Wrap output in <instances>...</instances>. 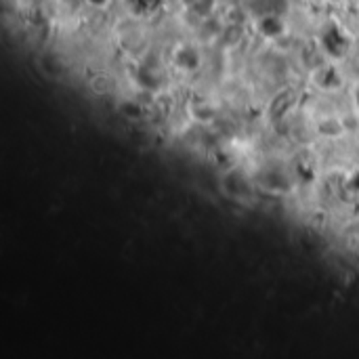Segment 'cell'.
Returning a JSON list of instances; mask_svg holds the SVG:
<instances>
[{
	"label": "cell",
	"instance_id": "cell-1",
	"mask_svg": "<svg viewBox=\"0 0 359 359\" xmlns=\"http://www.w3.org/2000/svg\"><path fill=\"white\" fill-rule=\"evenodd\" d=\"M221 191L236 204H250L257 198V181L242 168H229L221 175Z\"/></svg>",
	"mask_w": 359,
	"mask_h": 359
},
{
	"label": "cell",
	"instance_id": "cell-2",
	"mask_svg": "<svg viewBox=\"0 0 359 359\" xmlns=\"http://www.w3.org/2000/svg\"><path fill=\"white\" fill-rule=\"evenodd\" d=\"M322 44H324V50H326L328 55H332V57H343V55L349 50V38H347V34H345L341 27H337V25H332V27H328V29L324 32Z\"/></svg>",
	"mask_w": 359,
	"mask_h": 359
},
{
	"label": "cell",
	"instance_id": "cell-3",
	"mask_svg": "<svg viewBox=\"0 0 359 359\" xmlns=\"http://www.w3.org/2000/svg\"><path fill=\"white\" fill-rule=\"evenodd\" d=\"M172 63H175L181 72H187V74H189V72H196V69L202 65V57H200L198 46H191V44L181 46V48L175 53Z\"/></svg>",
	"mask_w": 359,
	"mask_h": 359
},
{
	"label": "cell",
	"instance_id": "cell-4",
	"mask_svg": "<svg viewBox=\"0 0 359 359\" xmlns=\"http://www.w3.org/2000/svg\"><path fill=\"white\" fill-rule=\"evenodd\" d=\"M313 82L322 90H334V88H339L343 84V76H341V69L337 65L328 63V65H322L320 69H316Z\"/></svg>",
	"mask_w": 359,
	"mask_h": 359
},
{
	"label": "cell",
	"instance_id": "cell-5",
	"mask_svg": "<svg viewBox=\"0 0 359 359\" xmlns=\"http://www.w3.org/2000/svg\"><path fill=\"white\" fill-rule=\"evenodd\" d=\"M179 2H181V6H183L189 15H194V17H198V19H208V17H212L215 11H217V6H219V0H179Z\"/></svg>",
	"mask_w": 359,
	"mask_h": 359
},
{
	"label": "cell",
	"instance_id": "cell-6",
	"mask_svg": "<svg viewBox=\"0 0 359 359\" xmlns=\"http://www.w3.org/2000/svg\"><path fill=\"white\" fill-rule=\"evenodd\" d=\"M257 27H259V32H261L263 36H267V38H278V36H282V34L286 32V23H284V19L278 17V15H263V17L257 21Z\"/></svg>",
	"mask_w": 359,
	"mask_h": 359
},
{
	"label": "cell",
	"instance_id": "cell-7",
	"mask_svg": "<svg viewBox=\"0 0 359 359\" xmlns=\"http://www.w3.org/2000/svg\"><path fill=\"white\" fill-rule=\"evenodd\" d=\"M124 2L130 8V13H135L137 17H151L166 4L164 0H124Z\"/></svg>",
	"mask_w": 359,
	"mask_h": 359
},
{
	"label": "cell",
	"instance_id": "cell-8",
	"mask_svg": "<svg viewBox=\"0 0 359 359\" xmlns=\"http://www.w3.org/2000/svg\"><path fill=\"white\" fill-rule=\"evenodd\" d=\"M318 133L324 135V137H341L345 133V124L339 118L328 116V118L318 122Z\"/></svg>",
	"mask_w": 359,
	"mask_h": 359
},
{
	"label": "cell",
	"instance_id": "cell-9",
	"mask_svg": "<svg viewBox=\"0 0 359 359\" xmlns=\"http://www.w3.org/2000/svg\"><path fill=\"white\" fill-rule=\"evenodd\" d=\"M353 109L359 114V84L355 86V90H353Z\"/></svg>",
	"mask_w": 359,
	"mask_h": 359
},
{
	"label": "cell",
	"instance_id": "cell-10",
	"mask_svg": "<svg viewBox=\"0 0 359 359\" xmlns=\"http://www.w3.org/2000/svg\"><path fill=\"white\" fill-rule=\"evenodd\" d=\"M86 2H90V4H95V6H103V4H107L109 0H86Z\"/></svg>",
	"mask_w": 359,
	"mask_h": 359
}]
</instances>
